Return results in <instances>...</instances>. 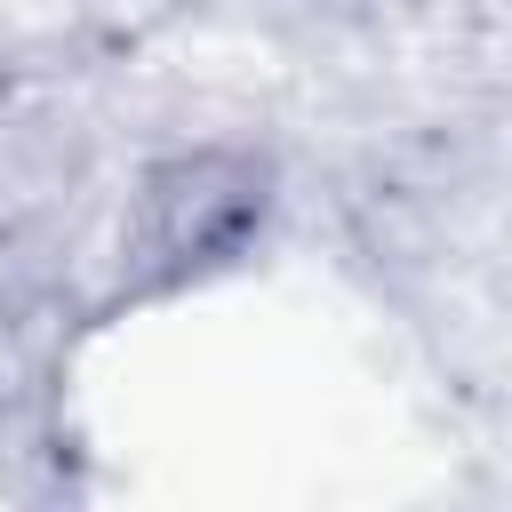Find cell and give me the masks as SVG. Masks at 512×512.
<instances>
[{"mask_svg":"<svg viewBox=\"0 0 512 512\" xmlns=\"http://www.w3.org/2000/svg\"><path fill=\"white\" fill-rule=\"evenodd\" d=\"M272 200H280V168L264 144L200 136L144 160L112 248V304H168L184 288L224 280L232 264L256 256Z\"/></svg>","mask_w":512,"mask_h":512,"instance_id":"obj_1","label":"cell"}]
</instances>
